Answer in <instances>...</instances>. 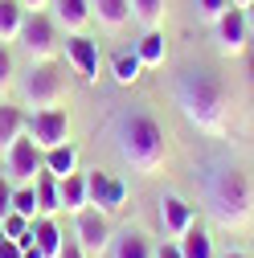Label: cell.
Here are the masks:
<instances>
[{"label":"cell","mask_w":254,"mask_h":258,"mask_svg":"<svg viewBox=\"0 0 254 258\" xmlns=\"http://www.w3.org/2000/svg\"><path fill=\"white\" fill-rule=\"evenodd\" d=\"M176 103L197 132H209V136L226 132V86L213 70H201V66L184 70L176 82Z\"/></svg>","instance_id":"1"},{"label":"cell","mask_w":254,"mask_h":258,"mask_svg":"<svg viewBox=\"0 0 254 258\" xmlns=\"http://www.w3.org/2000/svg\"><path fill=\"white\" fill-rule=\"evenodd\" d=\"M115 144H119V160L132 172H144V176H152L156 168L164 164V156H168L164 127L156 123L152 115H144V111H132V115L119 119Z\"/></svg>","instance_id":"2"},{"label":"cell","mask_w":254,"mask_h":258,"mask_svg":"<svg viewBox=\"0 0 254 258\" xmlns=\"http://www.w3.org/2000/svg\"><path fill=\"white\" fill-rule=\"evenodd\" d=\"M209 209L221 225H230V230H238V225L250 221L254 213V192H250V176L242 168H217L209 176Z\"/></svg>","instance_id":"3"},{"label":"cell","mask_w":254,"mask_h":258,"mask_svg":"<svg viewBox=\"0 0 254 258\" xmlns=\"http://www.w3.org/2000/svg\"><path fill=\"white\" fill-rule=\"evenodd\" d=\"M66 99V74H61L53 61H29V74L21 78V103L25 107H61Z\"/></svg>","instance_id":"4"},{"label":"cell","mask_w":254,"mask_h":258,"mask_svg":"<svg viewBox=\"0 0 254 258\" xmlns=\"http://www.w3.org/2000/svg\"><path fill=\"white\" fill-rule=\"evenodd\" d=\"M21 49L29 61H53L57 57V25L49 13H29L21 25Z\"/></svg>","instance_id":"5"},{"label":"cell","mask_w":254,"mask_h":258,"mask_svg":"<svg viewBox=\"0 0 254 258\" xmlns=\"http://www.w3.org/2000/svg\"><path fill=\"white\" fill-rule=\"evenodd\" d=\"M0 160H5V176H9L13 184H33V180L45 172V152L29 140V132H25L5 156H0Z\"/></svg>","instance_id":"6"},{"label":"cell","mask_w":254,"mask_h":258,"mask_svg":"<svg viewBox=\"0 0 254 258\" xmlns=\"http://www.w3.org/2000/svg\"><path fill=\"white\" fill-rule=\"evenodd\" d=\"M25 132H29V140H33L41 152H49V148H57V144L70 140V111L66 107H41V111L29 115Z\"/></svg>","instance_id":"7"},{"label":"cell","mask_w":254,"mask_h":258,"mask_svg":"<svg viewBox=\"0 0 254 258\" xmlns=\"http://www.w3.org/2000/svg\"><path fill=\"white\" fill-rule=\"evenodd\" d=\"M111 221H107V213H99V209H82V213H74V242L82 246V254L86 258H99V254H107L111 250Z\"/></svg>","instance_id":"8"},{"label":"cell","mask_w":254,"mask_h":258,"mask_svg":"<svg viewBox=\"0 0 254 258\" xmlns=\"http://www.w3.org/2000/svg\"><path fill=\"white\" fill-rule=\"evenodd\" d=\"M86 205L90 209H99V213H119L123 205H127V184L119 180V176H111V172H86Z\"/></svg>","instance_id":"9"},{"label":"cell","mask_w":254,"mask_h":258,"mask_svg":"<svg viewBox=\"0 0 254 258\" xmlns=\"http://www.w3.org/2000/svg\"><path fill=\"white\" fill-rule=\"evenodd\" d=\"M213 37H217V49L221 53H242L250 41V21H246V9H238V5H230L226 13H221L217 21H213Z\"/></svg>","instance_id":"10"},{"label":"cell","mask_w":254,"mask_h":258,"mask_svg":"<svg viewBox=\"0 0 254 258\" xmlns=\"http://www.w3.org/2000/svg\"><path fill=\"white\" fill-rule=\"evenodd\" d=\"M66 61L82 74V82H99L103 53H99V41H90L86 33H66Z\"/></svg>","instance_id":"11"},{"label":"cell","mask_w":254,"mask_h":258,"mask_svg":"<svg viewBox=\"0 0 254 258\" xmlns=\"http://www.w3.org/2000/svg\"><path fill=\"white\" fill-rule=\"evenodd\" d=\"M193 225H197V209L188 205L184 197H160V230H164L172 242L184 238Z\"/></svg>","instance_id":"12"},{"label":"cell","mask_w":254,"mask_h":258,"mask_svg":"<svg viewBox=\"0 0 254 258\" xmlns=\"http://www.w3.org/2000/svg\"><path fill=\"white\" fill-rule=\"evenodd\" d=\"M53 5V25L57 29H66V33H86V25L94 21L90 13V0H49Z\"/></svg>","instance_id":"13"},{"label":"cell","mask_w":254,"mask_h":258,"mask_svg":"<svg viewBox=\"0 0 254 258\" xmlns=\"http://www.w3.org/2000/svg\"><path fill=\"white\" fill-rule=\"evenodd\" d=\"M25 127H29V115H25L21 107H13V103L0 99V156H5V152L25 136Z\"/></svg>","instance_id":"14"},{"label":"cell","mask_w":254,"mask_h":258,"mask_svg":"<svg viewBox=\"0 0 254 258\" xmlns=\"http://www.w3.org/2000/svg\"><path fill=\"white\" fill-rule=\"evenodd\" d=\"M111 258H156V246L140 230H123L111 238Z\"/></svg>","instance_id":"15"},{"label":"cell","mask_w":254,"mask_h":258,"mask_svg":"<svg viewBox=\"0 0 254 258\" xmlns=\"http://www.w3.org/2000/svg\"><path fill=\"white\" fill-rule=\"evenodd\" d=\"M57 197H61V213H82L86 205V172H70L66 180H57Z\"/></svg>","instance_id":"16"},{"label":"cell","mask_w":254,"mask_h":258,"mask_svg":"<svg viewBox=\"0 0 254 258\" xmlns=\"http://www.w3.org/2000/svg\"><path fill=\"white\" fill-rule=\"evenodd\" d=\"M90 13H94V21L103 29H111V33H119V29L132 21V5H127V0H90Z\"/></svg>","instance_id":"17"},{"label":"cell","mask_w":254,"mask_h":258,"mask_svg":"<svg viewBox=\"0 0 254 258\" xmlns=\"http://www.w3.org/2000/svg\"><path fill=\"white\" fill-rule=\"evenodd\" d=\"M29 230H33V238H37V246H41V254L45 258H57L61 254V246H66V234L57 230V221L53 217H33V225H29Z\"/></svg>","instance_id":"18"},{"label":"cell","mask_w":254,"mask_h":258,"mask_svg":"<svg viewBox=\"0 0 254 258\" xmlns=\"http://www.w3.org/2000/svg\"><path fill=\"white\" fill-rule=\"evenodd\" d=\"M45 172L57 176V180H66L70 172H78V148H74L70 140L57 144V148H49V152H45Z\"/></svg>","instance_id":"19"},{"label":"cell","mask_w":254,"mask_h":258,"mask_svg":"<svg viewBox=\"0 0 254 258\" xmlns=\"http://www.w3.org/2000/svg\"><path fill=\"white\" fill-rule=\"evenodd\" d=\"M25 9L21 0H0V45H13L21 37V25H25Z\"/></svg>","instance_id":"20"},{"label":"cell","mask_w":254,"mask_h":258,"mask_svg":"<svg viewBox=\"0 0 254 258\" xmlns=\"http://www.w3.org/2000/svg\"><path fill=\"white\" fill-rule=\"evenodd\" d=\"M132 5V21L144 29H160L164 25V13H168V0H127Z\"/></svg>","instance_id":"21"},{"label":"cell","mask_w":254,"mask_h":258,"mask_svg":"<svg viewBox=\"0 0 254 258\" xmlns=\"http://www.w3.org/2000/svg\"><path fill=\"white\" fill-rule=\"evenodd\" d=\"M136 57L144 61V66H164V57H168V41L160 29H148V33L136 41Z\"/></svg>","instance_id":"22"},{"label":"cell","mask_w":254,"mask_h":258,"mask_svg":"<svg viewBox=\"0 0 254 258\" xmlns=\"http://www.w3.org/2000/svg\"><path fill=\"white\" fill-rule=\"evenodd\" d=\"M140 70H144V61L136 57V49H132V53L123 49V53H115V57H111V78H115L119 86H132V82H140Z\"/></svg>","instance_id":"23"},{"label":"cell","mask_w":254,"mask_h":258,"mask_svg":"<svg viewBox=\"0 0 254 258\" xmlns=\"http://www.w3.org/2000/svg\"><path fill=\"white\" fill-rule=\"evenodd\" d=\"M37 209L49 217V213H61V197H57V176H49V172H41L37 180Z\"/></svg>","instance_id":"24"},{"label":"cell","mask_w":254,"mask_h":258,"mask_svg":"<svg viewBox=\"0 0 254 258\" xmlns=\"http://www.w3.org/2000/svg\"><path fill=\"white\" fill-rule=\"evenodd\" d=\"M176 242H180V254H184V258H213V238H209L205 230H197V225H193L184 238H176Z\"/></svg>","instance_id":"25"},{"label":"cell","mask_w":254,"mask_h":258,"mask_svg":"<svg viewBox=\"0 0 254 258\" xmlns=\"http://www.w3.org/2000/svg\"><path fill=\"white\" fill-rule=\"evenodd\" d=\"M13 213H21V217H41V209H37V184H13Z\"/></svg>","instance_id":"26"},{"label":"cell","mask_w":254,"mask_h":258,"mask_svg":"<svg viewBox=\"0 0 254 258\" xmlns=\"http://www.w3.org/2000/svg\"><path fill=\"white\" fill-rule=\"evenodd\" d=\"M226 9H230V0H193V13H197L201 25H213Z\"/></svg>","instance_id":"27"},{"label":"cell","mask_w":254,"mask_h":258,"mask_svg":"<svg viewBox=\"0 0 254 258\" xmlns=\"http://www.w3.org/2000/svg\"><path fill=\"white\" fill-rule=\"evenodd\" d=\"M13 78H17V57H13V49H9V45H0V99L9 94Z\"/></svg>","instance_id":"28"},{"label":"cell","mask_w":254,"mask_h":258,"mask_svg":"<svg viewBox=\"0 0 254 258\" xmlns=\"http://www.w3.org/2000/svg\"><path fill=\"white\" fill-rule=\"evenodd\" d=\"M29 225H33V221H29V217H21V213H9L5 221H0V234H5V238H25L29 234Z\"/></svg>","instance_id":"29"},{"label":"cell","mask_w":254,"mask_h":258,"mask_svg":"<svg viewBox=\"0 0 254 258\" xmlns=\"http://www.w3.org/2000/svg\"><path fill=\"white\" fill-rule=\"evenodd\" d=\"M17 246H21V258H45L41 246H37V238H33V230H29L25 238H17Z\"/></svg>","instance_id":"30"},{"label":"cell","mask_w":254,"mask_h":258,"mask_svg":"<svg viewBox=\"0 0 254 258\" xmlns=\"http://www.w3.org/2000/svg\"><path fill=\"white\" fill-rule=\"evenodd\" d=\"M9 213H13V184L0 180V221H5Z\"/></svg>","instance_id":"31"},{"label":"cell","mask_w":254,"mask_h":258,"mask_svg":"<svg viewBox=\"0 0 254 258\" xmlns=\"http://www.w3.org/2000/svg\"><path fill=\"white\" fill-rule=\"evenodd\" d=\"M156 258H184L180 242H160V246H156Z\"/></svg>","instance_id":"32"},{"label":"cell","mask_w":254,"mask_h":258,"mask_svg":"<svg viewBox=\"0 0 254 258\" xmlns=\"http://www.w3.org/2000/svg\"><path fill=\"white\" fill-rule=\"evenodd\" d=\"M0 258H21V246L13 238H5V234H0Z\"/></svg>","instance_id":"33"},{"label":"cell","mask_w":254,"mask_h":258,"mask_svg":"<svg viewBox=\"0 0 254 258\" xmlns=\"http://www.w3.org/2000/svg\"><path fill=\"white\" fill-rule=\"evenodd\" d=\"M57 258H86V254H82V246H78V242L70 238L66 246H61V254H57Z\"/></svg>","instance_id":"34"},{"label":"cell","mask_w":254,"mask_h":258,"mask_svg":"<svg viewBox=\"0 0 254 258\" xmlns=\"http://www.w3.org/2000/svg\"><path fill=\"white\" fill-rule=\"evenodd\" d=\"M21 9L25 13H41V9H49V0H21Z\"/></svg>","instance_id":"35"},{"label":"cell","mask_w":254,"mask_h":258,"mask_svg":"<svg viewBox=\"0 0 254 258\" xmlns=\"http://www.w3.org/2000/svg\"><path fill=\"white\" fill-rule=\"evenodd\" d=\"M246 21H250V29H254V0L246 5Z\"/></svg>","instance_id":"36"},{"label":"cell","mask_w":254,"mask_h":258,"mask_svg":"<svg viewBox=\"0 0 254 258\" xmlns=\"http://www.w3.org/2000/svg\"><path fill=\"white\" fill-rule=\"evenodd\" d=\"M221 258H250V254H242V250H230V254H221Z\"/></svg>","instance_id":"37"},{"label":"cell","mask_w":254,"mask_h":258,"mask_svg":"<svg viewBox=\"0 0 254 258\" xmlns=\"http://www.w3.org/2000/svg\"><path fill=\"white\" fill-rule=\"evenodd\" d=\"M230 5H238V9H246V5H250V0H230Z\"/></svg>","instance_id":"38"}]
</instances>
